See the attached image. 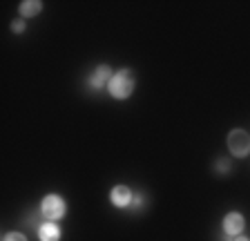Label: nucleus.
<instances>
[{"instance_id": "f257e3e1", "label": "nucleus", "mask_w": 250, "mask_h": 241, "mask_svg": "<svg viewBox=\"0 0 250 241\" xmlns=\"http://www.w3.org/2000/svg\"><path fill=\"white\" fill-rule=\"evenodd\" d=\"M134 74L130 72V69H119V72H114V76H112V80H109L107 85V92L112 99L116 100H125L130 99L132 92H134Z\"/></svg>"}, {"instance_id": "f03ea898", "label": "nucleus", "mask_w": 250, "mask_h": 241, "mask_svg": "<svg viewBox=\"0 0 250 241\" xmlns=\"http://www.w3.org/2000/svg\"><path fill=\"white\" fill-rule=\"evenodd\" d=\"M65 212H67V203H65L62 197H58V194H47L45 199H42L41 215L45 217L47 221H61L62 217H65Z\"/></svg>"}, {"instance_id": "7ed1b4c3", "label": "nucleus", "mask_w": 250, "mask_h": 241, "mask_svg": "<svg viewBox=\"0 0 250 241\" xmlns=\"http://www.w3.org/2000/svg\"><path fill=\"white\" fill-rule=\"evenodd\" d=\"M228 150L232 157L244 159L250 154V134L246 130H232L228 134Z\"/></svg>"}, {"instance_id": "20e7f679", "label": "nucleus", "mask_w": 250, "mask_h": 241, "mask_svg": "<svg viewBox=\"0 0 250 241\" xmlns=\"http://www.w3.org/2000/svg\"><path fill=\"white\" fill-rule=\"evenodd\" d=\"M246 228V219L241 212H228V215L224 217V232L228 237H237L241 235Z\"/></svg>"}, {"instance_id": "39448f33", "label": "nucleus", "mask_w": 250, "mask_h": 241, "mask_svg": "<svg viewBox=\"0 0 250 241\" xmlns=\"http://www.w3.org/2000/svg\"><path fill=\"white\" fill-rule=\"evenodd\" d=\"M109 201H112L116 208H127V205H132V201H134V194H132V190L127 188V185H114L112 192H109Z\"/></svg>"}, {"instance_id": "423d86ee", "label": "nucleus", "mask_w": 250, "mask_h": 241, "mask_svg": "<svg viewBox=\"0 0 250 241\" xmlns=\"http://www.w3.org/2000/svg\"><path fill=\"white\" fill-rule=\"evenodd\" d=\"M112 69H109V65H99V67L94 69V74L89 76V87L92 89H103L109 85V80H112Z\"/></svg>"}, {"instance_id": "0eeeda50", "label": "nucleus", "mask_w": 250, "mask_h": 241, "mask_svg": "<svg viewBox=\"0 0 250 241\" xmlns=\"http://www.w3.org/2000/svg\"><path fill=\"white\" fill-rule=\"evenodd\" d=\"M38 239L41 241H61V228L56 221H45L38 225Z\"/></svg>"}, {"instance_id": "6e6552de", "label": "nucleus", "mask_w": 250, "mask_h": 241, "mask_svg": "<svg viewBox=\"0 0 250 241\" xmlns=\"http://www.w3.org/2000/svg\"><path fill=\"white\" fill-rule=\"evenodd\" d=\"M18 9H21V16L31 18V16H38L42 11V2L41 0H22Z\"/></svg>"}, {"instance_id": "1a4fd4ad", "label": "nucleus", "mask_w": 250, "mask_h": 241, "mask_svg": "<svg viewBox=\"0 0 250 241\" xmlns=\"http://www.w3.org/2000/svg\"><path fill=\"white\" fill-rule=\"evenodd\" d=\"M2 241H27V237L22 235V232H7L5 237H2Z\"/></svg>"}, {"instance_id": "9d476101", "label": "nucleus", "mask_w": 250, "mask_h": 241, "mask_svg": "<svg viewBox=\"0 0 250 241\" xmlns=\"http://www.w3.org/2000/svg\"><path fill=\"white\" fill-rule=\"evenodd\" d=\"M25 20H21V18H18V20H14V22H11V32H14V34H22V32H25Z\"/></svg>"}, {"instance_id": "9b49d317", "label": "nucleus", "mask_w": 250, "mask_h": 241, "mask_svg": "<svg viewBox=\"0 0 250 241\" xmlns=\"http://www.w3.org/2000/svg\"><path fill=\"white\" fill-rule=\"evenodd\" d=\"M217 168H219V172H228V170H230V161H228V159H219V161H217Z\"/></svg>"}, {"instance_id": "f8f14e48", "label": "nucleus", "mask_w": 250, "mask_h": 241, "mask_svg": "<svg viewBox=\"0 0 250 241\" xmlns=\"http://www.w3.org/2000/svg\"><path fill=\"white\" fill-rule=\"evenodd\" d=\"M141 201H143V199H141V194H134V201H132V205H141Z\"/></svg>"}, {"instance_id": "ddd939ff", "label": "nucleus", "mask_w": 250, "mask_h": 241, "mask_svg": "<svg viewBox=\"0 0 250 241\" xmlns=\"http://www.w3.org/2000/svg\"><path fill=\"white\" fill-rule=\"evenodd\" d=\"M234 241H250V239H248V237H241V235H237V237H234Z\"/></svg>"}]
</instances>
